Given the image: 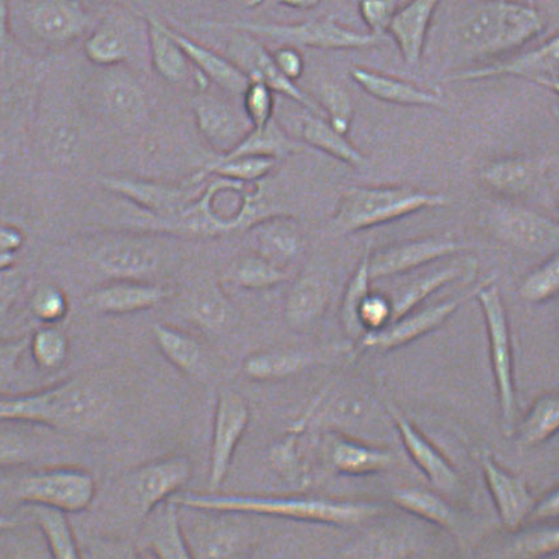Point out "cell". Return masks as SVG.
<instances>
[{
	"label": "cell",
	"mask_w": 559,
	"mask_h": 559,
	"mask_svg": "<svg viewBox=\"0 0 559 559\" xmlns=\"http://www.w3.org/2000/svg\"><path fill=\"white\" fill-rule=\"evenodd\" d=\"M111 413L107 391L92 379H67L36 393L0 396V421H16L60 430L95 433Z\"/></svg>",
	"instance_id": "cell-1"
},
{
	"label": "cell",
	"mask_w": 559,
	"mask_h": 559,
	"mask_svg": "<svg viewBox=\"0 0 559 559\" xmlns=\"http://www.w3.org/2000/svg\"><path fill=\"white\" fill-rule=\"evenodd\" d=\"M188 509L298 520V522L349 526L366 522L382 511L366 501L312 497H263L248 493L177 492L171 497Z\"/></svg>",
	"instance_id": "cell-2"
},
{
	"label": "cell",
	"mask_w": 559,
	"mask_h": 559,
	"mask_svg": "<svg viewBox=\"0 0 559 559\" xmlns=\"http://www.w3.org/2000/svg\"><path fill=\"white\" fill-rule=\"evenodd\" d=\"M543 29L542 15L528 3L475 0L455 21L453 37L471 59H491L522 48Z\"/></svg>",
	"instance_id": "cell-3"
},
{
	"label": "cell",
	"mask_w": 559,
	"mask_h": 559,
	"mask_svg": "<svg viewBox=\"0 0 559 559\" xmlns=\"http://www.w3.org/2000/svg\"><path fill=\"white\" fill-rule=\"evenodd\" d=\"M96 497L92 474L79 467L0 474V507H53L68 513L88 509Z\"/></svg>",
	"instance_id": "cell-4"
},
{
	"label": "cell",
	"mask_w": 559,
	"mask_h": 559,
	"mask_svg": "<svg viewBox=\"0 0 559 559\" xmlns=\"http://www.w3.org/2000/svg\"><path fill=\"white\" fill-rule=\"evenodd\" d=\"M451 199L440 192L411 188H350L340 199L330 228L334 235H350L396 221L429 207H445Z\"/></svg>",
	"instance_id": "cell-5"
},
{
	"label": "cell",
	"mask_w": 559,
	"mask_h": 559,
	"mask_svg": "<svg viewBox=\"0 0 559 559\" xmlns=\"http://www.w3.org/2000/svg\"><path fill=\"white\" fill-rule=\"evenodd\" d=\"M192 464L185 455H167L127 473L115 487L121 512L139 526L154 507L189 484Z\"/></svg>",
	"instance_id": "cell-6"
},
{
	"label": "cell",
	"mask_w": 559,
	"mask_h": 559,
	"mask_svg": "<svg viewBox=\"0 0 559 559\" xmlns=\"http://www.w3.org/2000/svg\"><path fill=\"white\" fill-rule=\"evenodd\" d=\"M194 27L234 29L253 36H265L293 47L326 50L365 49L376 47L382 37L359 34L340 24L333 16L312 19L298 24H263L248 22H199Z\"/></svg>",
	"instance_id": "cell-7"
},
{
	"label": "cell",
	"mask_w": 559,
	"mask_h": 559,
	"mask_svg": "<svg viewBox=\"0 0 559 559\" xmlns=\"http://www.w3.org/2000/svg\"><path fill=\"white\" fill-rule=\"evenodd\" d=\"M484 310L495 383L507 435L513 432L516 419L515 379H513L512 340L509 317L495 276L475 295Z\"/></svg>",
	"instance_id": "cell-8"
},
{
	"label": "cell",
	"mask_w": 559,
	"mask_h": 559,
	"mask_svg": "<svg viewBox=\"0 0 559 559\" xmlns=\"http://www.w3.org/2000/svg\"><path fill=\"white\" fill-rule=\"evenodd\" d=\"M486 227L495 239L528 253L555 254L559 227L552 218L509 201L486 204Z\"/></svg>",
	"instance_id": "cell-9"
},
{
	"label": "cell",
	"mask_w": 559,
	"mask_h": 559,
	"mask_svg": "<svg viewBox=\"0 0 559 559\" xmlns=\"http://www.w3.org/2000/svg\"><path fill=\"white\" fill-rule=\"evenodd\" d=\"M204 178L201 173L181 185H167L132 177H107L102 179V185L166 224L190 207Z\"/></svg>",
	"instance_id": "cell-10"
},
{
	"label": "cell",
	"mask_w": 559,
	"mask_h": 559,
	"mask_svg": "<svg viewBox=\"0 0 559 559\" xmlns=\"http://www.w3.org/2000/svg\"><path fill=\"white\" fill-rule=\"evenodd\" d=\"M518 76L535 83L551 93L559 90V37L552 35L539 47L524 51L522 55L509 57V59L487 63L449 75L448 82L479 81L492 79V76Z\"/></svg>",
	"instance_id": "cell-11"
},
{
	"label": "cell",
	"mask_w": 559,
	"mask_h": 559,
	"mask_svg": "<svg viewBox=\"0 0 559 559\" xmlns=\"http://www.w3.org/2000/svg\"><path fill=\"white\" fill-rule=\"evenodd\" d=\"M493 274L487 276V278L481 280L465 293L457 295V297L424 308L419 312L404 314L401 319L391 321L382 330L365 333L361 342H359V350L369 348L381 350L396 349L400 346L407 345L417 338L426 336V334L445 323L462 305L475 298L480 287L493 278Z\"/></svg>",
	"instance_id": "cell-12"
},
{
	"label": "cell",
	"mask_w": 559,
	"mask_h": 559,
	"mask_svg": "<svg viewBox=\"0 0 559 559\" xmlns=\"http://www.w3.org/2000/svg\"><path fill=\"white\" fill-rule=\"evenodd\" d=\"M249 420L250 409L242 395L233 390L218 395L210 452L209 485L212 491L226 480Z\"/></svg>",
	"instance_id": "cell-13"
},
{
	"label": "cell",
	"mask_w": 559,
	"mask_h": 559,
	"mask_svg": "<svg viewBox=\"0 0 559 559\" xmlns=\"http://www.w3.org/2000/svg\"><path fill=\"white\" fill-rule=\"evenodd\" d=\"M466 242L443 234L407 240L369 252V275L371 281L409 272L427 263L464 252Z\"/></svg>",
	"instance_id": "cell-14"
},
{
	"label": "cell",
	"mask_w": 559,
	"mask_h": 559,
	"mask_svg": "<svg viewBox=\"0 0 559 559\" xmlns=\"http://www.w3.org/2000/svg\"><path fill=\"white\" fill-rule=\"evenodd\" d=\"M236 32L237 34L229 43V60L235 62L249 76L250 81L265 83L273 93L287 96V98L299 103L300 106L310 109L318 117H325L323 109L310 96L301 92L294 81L281 73L278 67L275 66L273 55L269 53L267 49L253 35L248 32Z\"/></svg>",
	"instance_id": "cell-15"
},
{
	"label": "cell",
	"mask_w": 559,
	"mask_h": 559,
	"mask_svg": "<svg viewBox=\"0 0 559 559\" xmlns=\"http://www.w3.org/2000/svg\"><path fill=\"white\" fill-rule=\"evenodd\" d=\"M136 550L141 556L167 559L192 558L186 538L181 507L173 498L147 513L139 526Z\"/></svg>",
	"instance_id": "cell-16"
},
{
	"label": "cell",
	"mask_w": 559,
	"mask_h": 559,
	"mask_svg": "<svg viewBox=\"0 0 559 559\" xmlns=\"http://www.w3.org/2000/svg\"><path fill=\"white\" fill-rule=\"evenodd\" d=\"M32 34L48 44H68L85 36L93 15L80 0H36L27 10Z\"/></svg>",
	"instance_id": "cell-17"
},
{
	"label": "cell",
	"mask_w": 559,
	"mask_h": 559,
	"mask_svg": "<svg viewBox=\"0 0 559 559\" xmlns=\"http://www.w3.org/2000/svg\"><path fill=\"white\" fill-rule=\"evenodd\" d=\"M94 265L114 280L144 281L157 269L159 255L153 243L136 236L103 240L92 252Z\"/></svg>",
	"instance_id": "cell-18"
},
{
	"label": "cell",
	"mask_w": 559,
	"mask_h": 559,
	"mask_svg": "<svg viewBox=\"0 0 559 559\" xmlns=\"http://www.w3.org/2000/svg\"><path fill=\"white\" fill-rule=\"evenodd\" d=\"M480 461L488 490L497 506L501 522L507 528L515 532L530 519L536 500L525 480L500 467L486 449L480 454Z\"/></svg>",
	"instance_id": "cell-19"
},
{
	"label": "cell",
	"mask_w": 559,
	"mask_h": 559,
	"mask_svg": "<svg viewBox=\"0 0 559 559\" xmlns=\"http://www.w3.org/2000/svg\"><path fill=\"white\" fill-rule=\"evenodd\" d=\"M389 409L411 459L427 475L430 484L447 493L459 492L461 488L460 474L455 472L445 455L432 445L394 404H391Z\"/></svg>",
	"instance_id": "cell-20"
},
{
	"label": "cell",
	"mask_w": 559,
	"mask_h": 559,
	"mask_svg": "<svg viewBox=\"0 0 559 559\" xmlns=\"http://www.w3.org/2000/svg\"><path fill=\"white\" fill-rule=\"evenodd\" d=\"M169 297L167 288L145 281L114 280L90 293L86 304L106 314H128L150 310Z\"/></svg>",
	"instance_id": "cell-21"
},
{
	"label": "cell",
	"mask_w": 559,
	"mask_h": 559,
	"mask_svg": "<svg viewBox=\"0 0 559 559\" xmlns=\"http://www.w3.org/2000/svg\"><path fill=\"white\" fill-rule=\"evenodd\" d=\"M439 4L440 0H411L396 10L389 25L388 32L393 36L404 62L409 68L420 66L430 23Z\"/></svg>",
	"instance_id": "cell-22"
},
{
	"label": "cell",
	"mask_w": 559,
	"mask_h": 559,
	"mask_svg": "<svg viewBox=\"0 0 559 559\" xmlns=\"http://www.w3.org/2000/svg\"><path fill=\"white\" fill-rule=\"evenodd\" d=\"M250 235H252L255 254L284 269L300 253L305 243L304 234L297 221L285 215L261 218L250 227Z\"/></svg>",
	"instance_id": "cell-23"
},
{
	"label": "cell",
	"mask_w": 559,
	"mask_h": 559,
	"mask_svg": "<svg viewBox=\"0 0 559 559\" xmlns=\"http://www.w3.org/2000/svg\"><path fill=\"white\" fill-rule=\"evenodd\" d=\"M195 120L199 131L215 151L229 153L239 145L252 126L243 123L233 108L221 100L203 96L195 105Z\"/></svg>",
	"instance_id": "cell-24"
},
{
	"label": "cell",
	"mask_w": 559,
	"mask_h": 559,
	"mask_svg": "<svg viewBox=\"0 0 559 559\" xmlns=\"http://www.w3.org/2000/svg\"><path fill=\"white\" fill-rule=\"evenodd\" d=\"M548 157L518 156L488 163L481 169L484 182L504 195H522L535 188L539 178L549 169Z\"/></svg>",
	"instance_id": "cell-25"
},
{
	"label": "cell",
	"mask_w": 559,
	"mask_h": 559,
	"mask_svg": "<svg viewBox=\"0 0 559 559\" xmlns=\"http://www.w3.org/2000/svg\"><path fill=\"white\" fill-rule=\"evenodd\" d=\"M169 31L177 43L181 45L186 57L191 63H194L205 80L216 83L228 94L242 96L246 93L250 83L249 76L235 62L204 47L201 43L192 40L191 37L170 27V25Z\"/></svg>",
	"instance_id": "cell-26"
},
{
	"label": "cell",
	"mask_w": 559,
	"mask_h": 559,
	"mask_svg": "<svg viewBox=\"0 0 559 559\" xmlns=\"http://www.w3.org/2000/svg\"><path fill=\"white\" fill-rule=\"evenodd\" d=\"M350 76L372 98L391 103V105L406 107L443 106V100L439 94L417 87L413 83L397 80L395 76L361 67L352 68Z\"/></svg>",
	"instance_id": "cell-27"
},
{
	"label": "cell",
	"mask_w": 559,
	"mask_h": 559,
	"mask_svg": "<svg viewBox=\"0 0 559 559\" xmlns=\"http://www.w3.org/2000/svg\"><path fill=\"white\" fill-rule=\"evenodd\" d=\"M182 524L192 558L237 557L246 545L242 526L233 520L210 519L197 525Z\"/></svg>",
	"instance_id": "cell-28"
},
{
	"label": "cell",
	"mask_w": 559,
	"mask_h": 559,
	"mask_svg": "<svg viewBox=\"0 0 559 559\" xmlns=\"http://www.w3.org/2000/svg\"><path fill=\"white\" fill-rule=\"evenodd\" d=\"M99 92L106 114L120 126H136L145 117V94L130 74L108 73L102 80Z\"/></svg>",
	"instance_id": "cell-29"
},
{
	"label": "cell",
	"mask_w": 559,
	"mask_h": 559,
	"mask_svg": "<svg viewBox=\"0 0 559 559\" xmlns=\"http://www.w3.org/2000/svg\"><path fill=\"white\" fill-rule=\"evenodd\" d=\"M326 460L334 472L348 475H369L385 471L394 464V455L331 435L326 440Z\"/></svg>",
	"instance_id": "cell-30"
},
{
	"label": "cell",
	"mask_w": 559,
	"mask_h": 559,
	"mask_svg": "<svg viewBox=\"0 0 559 559\" xmlns=\"http://www.w3.org/2000/svg\"><path fill=\"white\" fill-rule=\"evenodd\" d=\"M331 287L323 275L312 273L301 276L288 294L285 317L295 331H306L324 313L330 301Z\"/></svg>",
	"instance_id": "cell-31"
},
{
	"label": "cell",
	"mask_w": 559,
	"mask_h": 559,
	"mask_svg": "<svg viewBox=\"0 0 559 559\" xmlns=\"http://www.w3.org/2000/svg\"><path fill=\"white\" fill-rule=\"evenodd\" d=\"M146 37L154 70L170 83H181L188 79L190 61L181 45L171 36L169 25L157 16H147Z\"/></svg>",
	"instance_id": "cell-32"
},
{
	"label": "cell",
	"mask_w": 559,
	"mask_h": 559,
	"mask_svg": "<svg viewBox=\"0 0 559 559\" xmlns=\"http://www.w3.org/2000/svg\"><path fill=\"white\" fill-rule=\"evenodd\" d=\"M475 262L455 261L447 263L440 269L433 270L432 273L420 276V278L411 282L397 293L391 304V321H395L409 312H413L417 306L426 300L430 294L436 293L439 288L451 284V282L462 278L466 273H473ZM390 321V323H391Z\"/></svg>",
	"instance_id": "cell-33"
},
{
	"label": "cell",
	"mask_w": 559,
	"mask_h": 559,
	"mask_svg": "<svg viewBox=\"0 0 559 559\" xmlns=\"http://www.w3.org/2000/svg\"><path fill=\"white\" fill-rule=\"evenodd\" d=\"M393 500L403 510L427 520V522L440 526V528L452 532L454 536L459 537L460 532L464 528V520H462L459 511L453 509L439 495L426 490V488H400L394 492Z\"/></svg>",
	"instance_id": "cell-34"
},
{
	"label": "cell",
	"mask_w": 559,
	"mask_h": 559,
	"mask_svg": "<svg viewBox=\"0 0 559 559\" xmlns=\"http://www.w3.org/2000/svg\"><path fill=\"white\" fill-rule=\"evenodd\" d=\"M22 511L40 530L51 557L66 559L82 557L68 512L44 506L22 507Z\"/></svg>",
	"instance_id": "cell-35"
},
{
	"label": "cell",
	"mask_w": 559,
	"mask_h": 559,
	"mask_svg": "<svg viewBox=\"0 0 559 559\" xmlns=\"http://www.w3.org/2000/svg\"><path fill=\"white\" fill-rule=\"evenodd\" d=\"M300 146L288 136L284 128L274 118L265 126L252 127L235 150L222 156L235 158L243 156L284 158L298 152Z\"/></svg>",
	"instance_id": "cell-36"
},
{
	"label": "cell",
	"mask_w": 559,
	"mask_h": 559,
	"mask_svg": "<svg viewBox=\"0 0 559 559\" xmlns=\"http://www.w3.org/2000/svg\"><path fill=\"white\" fill-rule=\"evenodd\" d=\"M313 362L311 353L278 349L253 353L243 359L242 371L255 381H273L298 374Z\"/></svg>",
	"instance_id": "cell-37"
},
{
	"label": "cell",
	"mask_w": 559,
	"mask_h": 559,
	"mask_svg": "<svg viewBox=\"0 0 559 559\" xmlns=\"http://www.w3.org/2000/svg\"><path fill=\"white\" fill-rule=\"evenodd\" d=\"M301 134L308 145L317 147L345 164L359 167V169L369 165V159L346 139V134L334 130L330 121L323 117H318V115L307 117L304 128H301Z\"/></svg>",
	"instance_id": "cell-38"
},
{
	"label": "cell",
	"mask_w": 559,
	"mask_h": 559,
	"mask_svg": "<svg viewBox=\"0 0 559 559\" xmlns=\"http://www.w3.org/2000/svg\"><path fill=\"white\" fill-rule=\"evenodd\" d=\"M160 353L173 366L188 376H195L202 366V348L190 334L164 324L153 326Z\"/></svg>",
	"instance_id": "cell-39"
},
{
	"label": "cell",
	"mask_w": 559,
	"mask_h": 559,
	"mask_svg": "<svg viewBox=\"0 0 559 559\" xmlns=\"http://www.w3.org/2000/svg\"><path fill=\"white\" fill-rule=\"evenodd\" d=\"M131 44L126 31L112 22L102 23L87 37L85 55L95 66L115 68L127 61Z\"/></svg>",
	"instance_id": "cell-40"
},
{
	"label": "cell",
	"mask_w": 559,
	"mask_h": 559,
	"mask_svg": "<svg viewBox=\"0 0 559 559\" xmlns=\"http://www.w3.org/2000/svg\"><path fill=\"white\" fill-rule=\"evenodd\" d=\"M559 426L557 394H546L533 404L525 420L520 424L519 439L524 445H537L555 436Z\"/></svg>",
	"instance_id": "cell-41"
},
{
	"label": "cell",
	"mask_w": 559,
	"mask_h": 559,
	"mask_svg": "<svg viewBox=\"0 0 559 559\" xmlns=\"http://www.w3.org/2000/svg\"><path fill=\"white\" fill-rule=\"evenodd\" d=\"M559 533L557 525L538 526L516 533L501 546L500 552L495 555L501 558H538L548 556L558 549Z\"/></svg>",
	"instance_id": "cell-42"
},
{
	"label": "cell",
	"mask_w": 559,
	"mask_h": 559,
	"mask_svg": "<svg viewBox=\"0 0 559 559\" xmlns=\"http://www.w3.org/2000/svg\"><path fill=\"white\" fill-rule=\"evenodd\" d=\"M37 439L15 427L14 421H0V468H14L31 464L37 459Z\"/></svg>",
	"instance_id": "cell-43"
},
{
	"label": "cell",
	"mask_w": 559,
	"mask_h": 559,
	"mask_svg": "<svg viewBox=\"0 0 559 559\" xmlns=\"http://www.w3.org/2000/svg\"><path fill=\"white\" fill-rule=\"evenodd\" d=\"M370 275H369V249L362 257L361 262L353 274L349 281L348 287H346L343 305H342V321L345 331L350 334L352 337L364 336V330L359 324V308H361L366 298L370 294Z\"/></svg>",
	"instance_id": "cell-44"
},
{
	"label": "cell",
	"mask_w": 559,
	"mask_h": 559,
	"mask_svg": "<svg viewBox=\"0 0 559 559\" xmlns=\"http://www.w3.org/2000/svg\"><path fill=\"white\" fill-rule=\"evenodd\" d=\"M69 338L56 325H44L29 336L28 349L38 368L56 370L69 356Z\"/></svg>",
	"instance_id": "cell-45"
},
{
	"label": "cell",
	"mask_w": 559,
	"mask_h": 559,
	"mask_svg": "<svg viewBox=\"0 0 559 559\" xmlns=\"http://www.w3.org/2000/svg\"><path fill=\"white\" fill-rule=\"evenodd\" d=\"M189 311L197 324L209 328V330H216L226 323L229 308L221 288L207 284L199 287L191 295Z\"/></svg>",
	"instance_id": "cell-46"
},
{
	"label": "cell",
	"mask_w": 559,
	"mask_h": 559,
	"mask_svg": "<svg viewBox=\"0 0 559 559\" xmlns=\"http://www.w3.org/2000/svg\"><path fill=\"white\" fill-rule=\"evenodd\" d=\"M234 276L236 284L248 288V290L273 287L287 280L284 267L276 266L273 262L255 253L243 257L237 263Z\"/></svg>",
	"instance_id": "cell-47"
},
{
	"label": "cell",
	"mask_w": 559,
	"mask_h": 559,
	"mask_svg": "<svg viewBox=\"0 0 559 559\" xmlns=\"http://www.w3.org/2000/svg\"><path fill=\"white\" fill-rule=\"evenodd\" d=\"M278 159L270 157L243 156L235 158H218L210 164V173L229 179V181L249 183L265 178L275 169Z\"/></svg>",
	"instance_id": "cell-48"
},
{
	"label": "cell",
	"mask_w": 559,
	"mask_h": 559,
	"mask_svg": "<svg viewBox=\"0 0 559 559\" xmlns=\"http://www.w3.org/2000/svg\"><path fill=\"white\" fill-rule=\"evenodd\" d=\"M558 252L551 254L543 265L525 276L519 288L520 298L530 304H543L555 298L559 286Z\"/></svg>",
	"instance_id": "cell-49"
},
{
	"label": "cell",
	"mask_w": 559,
	"mask_h": 559,
	"mask_svg": "<svg viewBox=\"0 0 559 559\" xmlns=\"http://www.w3.org/2000/svg\"><path fill=\"white\" fill-rule=\"evenodd\" d=\"M31 312L44 325H56L67 318L69 300L62 288L44 284L31 297Z\"/></svg>",
	"instance_id": "cell-50"
},
{
	"label": "cell",
	"mask_w": 559,
	"mask_h": 559,
	"mask_svg": "<svg viewBox=\"0 0 559 559\" xmlns=\"http://www.w3.org/2000/svg\"><path fill=\"white\" fill-rule=\"evenodd\" d=\"M321 109L328 121L340 133L349 132L353 118V103L346 90L337 83L328 82L320 92Z\"/></svg>",
	"instance_id": "cell-51"
},
{
	"label": "cell",
	"mask_w": 559,
	"mask_h": 559,
	"mask_svg": "<svg viewBox=\"0 0 559 559\" xmlns=\"http://www.w3.org/2000/svg\"><path fill=\"white\" fill-rule=\"evenodd\" d=\"M274 93L265 83L250 81L246 93H243V107L247 118L252 127H262L272 120L274 111Z\"/></svg>",
	"instance_id": "cell-52"
},
{
	"label": "cell",
	"mask_w": 559,
	"mask_h": 559,
	"mask_svg": "<svg viewBox=\"0 0 559 559\" xmlns=\"http://www.w3.org/2000/svg\"><path fill=\"white\" fill-rule=\"evenodd\" d=\"M29 336L0 342V396L9 395L12 384L19 376V365L27 352Z\"/></svg>",
	"instance_id": "cell-53"
},
{
	"label": "cell",
	"mask_w": 559,
	"mask_h": 559,
	"mask_svg": "<svg viewBox=\"0 0 559 559\" xmlns=\"http://www.w3.org/2000/svg\"><path fill=\"white\" fill-rule=\"evenodd\" d=\"M359 14L370 34L383 37L396 12V0H359Z\"/></svg>",
	"instance_id": "cell-54"
},
{
	"label": "cell",
	"mask_w": 559,
	"mask_h": 559,
	"mask_svg": "<svg viewBox=\"0 0 559 559\" xmlns=\"http://www.w3.org/2000/svg\"><path fill=\"white\" fill-rule=\"evenodd\" d=\"M359 324H361L364 334L372 331L382 330L391 321V304L382 295L369 294L359 308Z\"/></svg>",
	"instance_id": "cell-55"
},
{
	"label": "cell",
	"mask_w": 559,
	"mask_h": 559,
	"mask_svg": "<svg viewBox=\"0 0 559 559\" xmlns=\"http://www.w3.org/2000/svg\"><path fill=\"white\" fill-rule=\"evenodd\" d=\"M24 275L15 265L0 269V319L8 317L21 298Z\"/></svg>",
	"instance_id": "cell-56"
},
{
	"label": "cell",
	"mask_w": 559,
	"mask_h": 559,
	"mask_svg": "<svg viewBox=\"0 0 559 559\" xmlns=\"http://www.w3.org/2000/svg\"><path fill=\"white\" fill-rule=\"evenodd\" d=\"M275 66L288 80L297 81L304 74L305 61L299 50L293 45H284L273 53Z\"/></svg>",
	"instance_id": "cell-57"
},
{
	"label": "cell",
	"mask_w": 559,
	"mask_h": 559,
	"mask_svg": "<svg viewBox=\"0 0 559 559\" xmlns=\"http://www.w3.org/2000/svg\"><path fill=\"white\" fill-rule=\"evenodd\" d=\"M10 41L9 0H0V85L3 83L5 62H8Z\"/></svg>",
	"instance_id": "cell-58"
},
{
	"label": "cell",
	"mask_w": 559,
	"mask_h": 559,
	"mask_svg": "<svg viewBox=\"0 0 559 559\" xmlns=\"http://www.w3.org/2000/svg\"><path fill=\"white\" fill-rule=\"evenodd\" d=\"M558 488L545 495L542 500L536 501L533 506L530 519L533 522H543V520L557 519L558 518Z\"/></svg>",
	"instance_id": "cell-59"
},
{
	"label": "cell",
	"mask_w": 559,
	"mask_h": 559,
	"mask_svg": "<svg viewBox=\"0 0 559 559\" xmlns=\"http://www.w3.org/2000/svg\"><path fill=\"white\" fill-rule=\"evenodd\" d=\"M262 2L265 0H260V3ZM270 2L297 10H312L318 8L321 0H270Z\"/></svg>",
	"instance_id": "cell-60"
},
{
	"label": "cell",
	"mask_w": 559,
	"mask_h": 559,
	"mask_svg": "<svg viewBox=\"0 0 559 559\" xmlns=\"http://www.w3.org/2000/svg\"><path fill=\"white\" fill-rule=\"evenodd\" d=\"M23 522L15 516L10 515L8 512L0 511V536L5 532L17 528Z\"/></svg>",
	"instance_id": "cell-61"
},
{
	"label": "cell",
	"mask_w": 559,
	"mask_h": 559,
	"mask_svg": "<svg viewBox=\"0 0 559 559\" xmlns=\"http://www.w3.org/2000/svg\"><path fill=\"white\" fill-rule=\"evenodd\" d=\"M535 2H536V0H526V3H528L530 5H533V8H535Z\"/></svg>",
	"instance_id": "cell-62"
},
{
	"label": "cell",
	"mask_w": 559,
	"mask_h": 559,
	"mask_svg": "<svg viewBox=\"0 0 559 559\" xmlns=\"http://www.w3.org/2000/svg\"><path fill=\"white\" fill-rule=\"evenodd\" d=\"M111 2H117V0H111Z\"/></svg>",
	"instance_id": "cell-63"
}]
</instances>
